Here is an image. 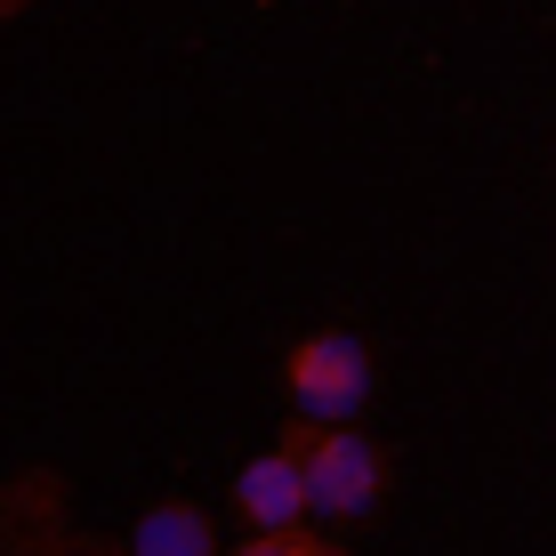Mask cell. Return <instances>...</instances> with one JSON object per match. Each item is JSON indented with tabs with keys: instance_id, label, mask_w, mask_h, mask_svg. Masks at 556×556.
<instances>
[{
	"instance_id": "6da1fadb",
	"label": "cell",
	"mask_w": 556,
	"mask_h": 556,
	"mask_svg": "<svg viewBox=\"0 0 556 556\" xmlns=\"http://www.w3.org/2000/svg\"><path fill=\"white\" fill-rule=\"evenodd\" d=\"M291 452L306 468V501H315V516H331V525H355V516H371L379 501H388V452L371 444V435L355 428H306V419H291Z\"/></svg>"
},
{
	"instance_id": "7a4b0ae2",
	"label": "cell",
	"mask_w": 556,
	"mask_h": 556,
	"mask_svg": "<svg viewBox=\"0 0 556 556\" xmlns=\"http://www.w3.org/2000/svg\"><path fill=\"white\" fill-rule=\"evenodd\" d=\"M371 348L355 331H306L282 355V395H291V419L306 428H348V419L371 404Z\"/></svg>"
},
{
	"instance_id": "3957f363",
	"label": "cell",
	"mask_w": 556,
	"mask_h": 556,
	"mask_svg": "<svg viewBox=\"0 0 556 556\" xmlns=\"http://www.w3.org/2000/svg\"><path fill=\"white\" fill-rule=\"evenodd\" d=\"M235 516H242L251 532H299L306 516H315L291 435H282L275 452H258V459H242V468H235Z\"/></svg>"
},
{
	"instance_id": "277c9868",
	"label": "cell",
	"mask_w": 556,
	"mask_h": 556,
	"mask_svg": "<svg viewBox=\"0 0 556 556\" xmlns=\"http://www.w3.org/2000/svg\"><path fill=\"white\" fill-rule=\"evenodd\" d=\"M129 556H218V532L194 501H153L129 532Z\"/></svg>"
},
{
	"instance_id": "5b68a950",
	"label": "cell",
	"mask_w": 556,
	"mask_h": 556,
	"mask_svg": "<svg viewBox=\"0 0 556 556\" xmlns=\"http://www.w3.org/2000/svg\"><path fill=\"white\" fill-rule=\"evenodd\" d=\"M242 556H339L331 541H306V532H251Z\"/></svg>"
}]
</instances>
